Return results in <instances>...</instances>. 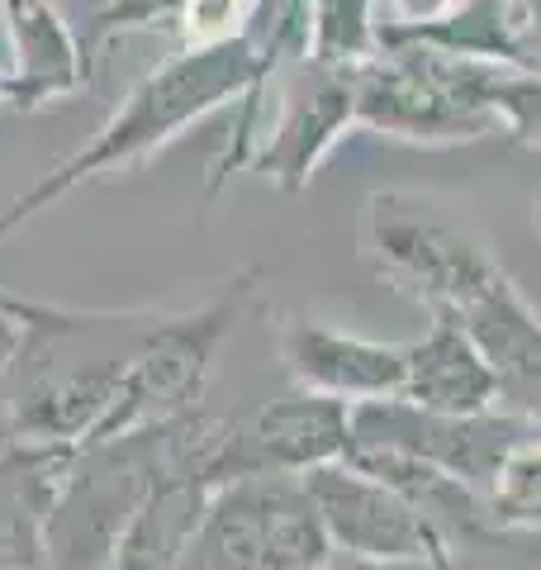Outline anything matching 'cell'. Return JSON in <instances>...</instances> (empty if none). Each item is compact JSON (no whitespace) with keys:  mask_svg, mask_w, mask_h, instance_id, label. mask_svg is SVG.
I'll use <instances>...</instances> for the list:
<instances>
[{"mask_svg":"<svg viewBox=\"0 0 541 570\" xmlns=\"http://www.w3.org/2000/svg\"><path fill=\"white\" fill-rule=\"evenodd\" d=\"M361 253L427 314H451L490 356L503 409L541 423V318L490 243L427 195L385 190L361 214Z\"/></svg>","mask_w":541,"mask_h":570,"instance_id":"6da1fadb","label":"cell"},{"mask_svg":"<svg viewBox=\"0 0 541 570\" xmlns=\"http://www.w3.org/2000/svg\"><path fill=\"white\" fill-rule=\"evenodd\" d=\"M270 81V62L252 39H228V43H205V48H180L167 62H157L129 96L119 100V110L96 129V138L81 142L58 167H48L29 190L0 209V243L20 234L29 219H39L43 209L67 200L77 186H90L110 171L148 163L167 142H176L186 129H195L214 110H224L228 100L252 96L257 86Z\"/></svg>","mask_w":541,"mask_h":570,"instance_id":"7a4b0ae2","label":"cell"},{"mask_svg":"<svg viewBox=\"0 0 541 570\" xmlns=\"http://www.w3.org/2000/svg\"><path fill=\"white\" fill-rule=\"evenodd\" d=\"M161 314H77L20 299L6 385L10 423L33 448L96 442Z\"/></svg>","mask_w":541,"mask_h":570,"instance_id":"3957f363","label":"cell"},{"mask_svg":"<svg viewBox=\"0 0 541 570\" xmlns=\"http://www.w3.org/2000/svg\"><path fill=\"white\" fill-rule=\"evenodd\" d=\"M333 542L304 480L262 475L209 494L176 570H323Z\"/></svg>","mask_w":541,"mask_h":570,"instance_id":"277c9868","label":"cell"},{"mask_svg":"<svg viewBox=\"0 0 541 570\" xmlns=\"http://www.w3.org/2000/svg\"><path fill=\"white\" fill-rule=\"evenodd\" d=\"M537 428H541L537 419L513 414V409L451 419V414H423V409H413L404 400H385V404H356L352 409L347 452L375 448V452L419 456L427 466L456 475L461 485H471L475 494L490 499L509 452L522 438H532Z\"/></svg>","mask_w":541,"mask_h":570,"instance_id":"5b68a950","label":"cell"},{"mask_svg":"<svg viewBox=\"0 0 541 570\" xmlns=\"http://www.w3.org/2000/svg\"><path fill=\"white\" fill-rule=\"evenodd\" d=\"M347 442H352V404L295 390V395L270 400L257 414L233 419L224 428L209 480L214 490L233 485V480H262V475L304 480L309 471L333 466V461L347 456Z\"/></svg>","mask_w":541,"mask_h":570,"instance_id":"8992f818","label":"cell"},{"mask_svg":"<svg viewBox=\"0 0 541 570\" xmlns=\"http://www.w3.org/2000/svg\"><path fill=\"white\" fill-rule=\"evenodd\" d=\"M318 523L333 542V557L347 561H432L451 566V551L442 538L427 528V519L409 504L400 490H390L385 480L356 471L352 461H333L304 475Z\"/></svg>","mask_w":541,"mask_h":570,"instance_id":"52a82bcc","label":"cell"},{"mask_svg":"<svg viewBox=\"0 0 541 570\" xmlns=\"http://www.w3.org/2000/svg\"><path fill=\"white\" fill-rule=\"evenodd\" d=\"M352 124H356V71L318 67L299 58V67L276 86V124H266L270 138L257 153V171H266L285 190H299Z\"/></svg>","mask_w":541,"mask_h":570,"instance_id":"ba28073f","label":"cell"},{"mask_svg":"<svg viewBox=\"0 0 541 570\" xmlns=\"http://www.w3.org/2000/svg\"><path fill=\"white\" fill-rule=\"evenodd\" d=\"M281 362L299 390L352 409L404 395V343H371V337L328 328L318 318H285Z\"/></svg>","mask_w":541,"mask_h":570,"instance_id":"9c48e42d","label":"cell"},{"mask_svg":"<svg viewBox=\"0 0 541 570\" xmlns=\"http://www.w3.org/2000/svg\"><path fill=\"white\" fill-rule=\"evenodd\" d=\"M404 404L423 414H490L503 409V385L490 356L451 314H427L423 337L404 343Z\"/></svg>","mask_w":541,"mask_h":570,"instance_id":"30bf717a","label":"cell"},{"mask_svg":"<svg viewBox=\"0 0 541 570\" xmlns=\"http://www.w3.org/2000/svg\"><path fill=\"white\" fill-rule=\"evenodd\" d=\"M0 20L10 39V105L39 110L90 86V67L62 10L52 0H0Z\"/></svg>","mask_w":541,"mask_h":570,"instance_id":"8fae6325","label":"cell"},{"mask_svg":"<svg viewBox=\"0 0 541 570\" xmlns=\"http://www.w3.org/2000/svg\"><path fill=\"white\" fill-rule=\"evenodd\" d=\"M381 52V20L375 0H309V24H304V52L318 67L356 71Z\"/></svg>","mask_w":541,"mask_h":570,"instance_id":"7c38bea8","label":"cell"},{"mask_svg":"<svg viewBox=\"0 0 541 570\" xmlns=\"http://www.w3.org/2000/svg\"><path fill=\"white\" fill-rule=\"evenodd\" d=\"M490 509L509 542L541 532V428L509 452V461H503V471L490 490Z\"/></svg>","mask_w":541,"mask_h":570,"instance_id":"4fadbf2b","label":"cell"},{"mask_svg":"<svg viewBox=\"0 0 541 570\" xmlns=\"http://www.w3.org/2000/svg\"><path fill=\"white\" fill-rule=\"evenodd\" d=\"M14 343H20V295L0 291V381H6V371H10Z\"/></svg>","mask_w":541,"mask_h":570,"instance_id":"5bb4252c","label":"cell"},{"mask_svg":"<svg viewBox=\"0 0 541 570\" xmlns=\"http://www.w3.org/2000/svg\"><path fill=\"white\" fill-rule=\"evenodd\" d=\"M337 570H451V566H432V561H394V566H381V561H347V557H337Z\"/></svg>","mask_w":541,"mask_h":570,"instance_id":"9a60e30c","label":"cell"},{"mask_svg":"<svg viewBox=\"0 0 541 570\" xmlns=\"http://www.w3.org/2000/svg\"><path fill=\"white\" fill-rule=\"evenodd\" d=\"M0 105H10V62H0Z\"/></svg>","mask_w":541,"mask_h":570,"instance_id":"2e32d148","label":"cell"},{"mask_svg":"<svg viewBox=\"0 0 541 570\" xmlns=\"http://www.w3.org/2000/svg\"><path fill=\"white\" fill-rule=\"evenodd\" d=\"M451 570H484V566H480V561H456Z\"/></svg>","mask_w":541,"mask_h":570,"instance_id":"e0dca14e","label":"cell"},{"mask_svg":"<svg viewBox=\"0 0 541 570\" xmlns=\"http://www.w3.org/2000/svg\"><path fill=\"white\" fill-rule=\"evenodd\" d=\"M323 570H337V557H333V561H328V566H323Z\"/></svg>","mask_w":541,"mask_h":570,"instance_id":"ac0fdd59","label":"cell"},{"mask_svg":"<svg viewBox=\"0 0 541 570\" xmlns=\"http://www.w3.org/2000/svg\"><path fill=\"white\" fill-rule=\"evenodd\" d=\"M537 228H541V209H537Z\"/></svg>","mask_w":541,"mask_h":570,"instance_id":"d6986e66","label":"cell"}]
</instances>
